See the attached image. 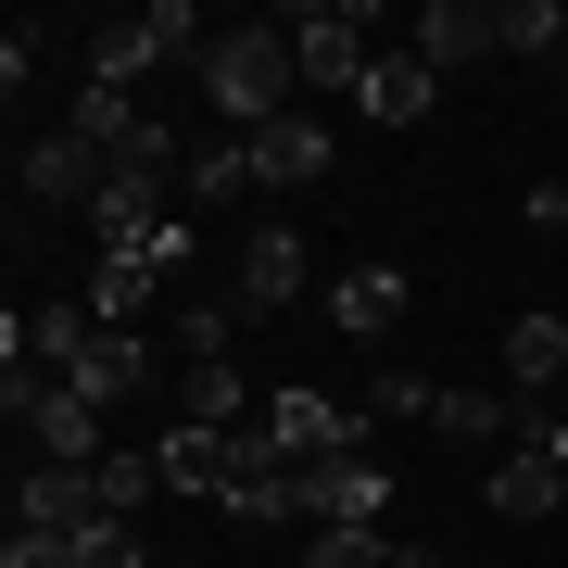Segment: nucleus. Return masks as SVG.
Here are the masks:
<instances>
[{"label": "nucleus", "instance_id": "nucleus-1", "mask_svg": "<svg viewBox=\"0 0 568 568\" xmlns=\"http://www.w3.org/2000/svg\"><path fill=\"white\" fill-rule=\"evenodd\" d=\"M203 89H215L227 140H253V126L304 114V51H291V26L265 13V26H227V39H203Z\"/></svg>", "mask_w": 568, "mask_h": 568}, {"label": "nucleus", "instance_id": "nucleus-2", "mask_svg": "<svg viewBox=\"0 0 568 568\" xmlns=\"http://www.w3.org/2000/svg\"><path fill=\"white\" fill-rule=\"evenodd\" d=\"M0 405L26 429V467H102V405H89L77 379H51V366H0Z\"/></svg>", "mask_w": 568, "mask_h": 568}, {"label": "nucleus", "instance_id": "nucleus-3", "mask_svg": "<svg viewBox=\"0 0 568 568\" xmlns=\"http://www.w3.org/2000/svg\"><path fill=\"white\" fill-rule=\"evenodd\" d=\"M291 51H304V89H366V39H379V0H304V13H278Z\"/></svg>", "mask_w": 568, "mask_h": 568}, {"label": "nucleus", "instance_id": "nucleus-4", "mask_svg": "<svg viewBox=\"0 0 568 568\" xmlns=\"http://www.w3.org/2000/svg\"><path fill=\"white\" fill-rule=\"evenodd\" d=\"M291 493H304V530H379V518H392V467L366 455V443L316 455V467H304Z\"/></svg>", "mask_w": 568, "mask_h": 568}, {"label": "nucleus", "instance_id": "nucleus-5", "mask_svg": "<svg viewBox=\"0 0 568 568\" xmlns=\"http://www.w3.org/2000/svg\"><path fill=\"white\" fill-rule=\"evenodd\" d=\"M178 265H190V227H164V241H140V253H102L77 304L102 316V328H140V316H152V291L178 278Z\"/></svg>", "mask_w": 568, "mask_h": 568}, {"label": "nucleus", "instance_id": "nucleus-6", "mask_svg": "<svg viewBox=\"0 0 568 568\" xmlns=\"http://www.w3.org/2000/svg\"><path fill=\"white\" fill-rule=\"evenodd\" d=\"M227 304H241V316H278V304H304V227H291V215L241 227V265H227Z\"/></svg>", "mask_w": 568, "mask_h": 568}, {"label": "nucleus", "instance_id": "nucleus-7", "mask_svg": "<svg viewBox=\"0 0 568 568\" xmlns=\"http://www.w3.org/2000/svg\"><path fill=\"white\" fill-rule=\"evenodd\" d=\"M190 39H203V13H190V0H152V13H114L102 39H89V77H114V89H126V77H152L164 51H190Z\"/></svg>", "mask_w": 568, "mask_h": 568}, {"label": "nucleus", "instance_id": "nucleus-8", "mask_svg": "<svg viewBox=\"0 0 568 568\" xmlns=\"http://www.w3.org/2000/svg\"><path fill=\"white\" fill-rule=\"evenodd\" d=\"M265 443H278L291 467H316V455H342V443H366V405H328V392H265Z\"/></svg>", "mask_w": 568, "mask_h": 568}, {"label": "nucleus", "instance_id": "nucleus-9", "mask_svg": "<svg viewBox=\"0 0 568 568\" xmlns=\"http://www.w3.org/2000/svg\"><path fill=\"white\" fill-rule=\"evenodd\" d=\"M102 178H114V152H89L77 126L26 140V203H51V215H89V203H102Z\"/></svg>", "mask_w": 568, "mask_h": 568}, {"label": "nucleus", "instance_id": "nucleus-10", "mask_svg": "<svg viewBox=\"0 0 568 568\" xmlns=\"http://www.w3.org/2000/svg\"><path fill=\"white\" fill-rule=\"evenodd\" d=\"M152 455H164V493H203V506H227V480H241V429H203V417H178Z\"/></svg>", "mask_w": 568, "mask_h": 568}, {"label": "nucleus", "instance_id": "nucleus-11", "mask_svg": "<svg viewBox=\"0 0 568 568\" xmlns=\"http://www.w3.org/2000/svg\"><path fill=\"white\" fill-rule=\"evenodd\" d=\"M13 530H63V544H89V530H102V480H89V467H26Z\"/></svg>", "mask_w": 568, "mask_h": 568}, {"label": "nucleus", "instance_id": "nucleus-12", "mask_svg": "<svg viewBox=\"0 0 568 568\" xmlns=\"http://www.w3.org/2000/svg\"><path fill=\"white\" fill-rule=\"evenodd\" d=\"M328 328L342 342H392L405 328V265H342L328 278Z\"/></svg>", "mask_w": 568, "mask_h": 568}, {"label": "nucleus", "instance_id": "nucleus-13", "mask_svg": "<svg viewBox=\"0 0 568 568\" xmlns=\"http://www.w3.org/2000/svg\"><path fill=\"white\" fill-rule=\"evenodd\" d=\"M405 51L429 63V77H455V63H480V51H506V26H493L480 0H429V13L405 26Z\"/></svg>", "mask_w": 568, "mask_h": 568}, {"label": "nucleus", "instance_id": "nucleus-14", "mask_svg": "<svg viewBox=\"0 0 568 568\" xmlns=\"http://www.w3.org/2000/svg\"><path fill=\"white\" fill-rule=\"evenodd\" d=\"M316 178H328V114L253 126V190H316Z\"/></svg>", "mask_w": 568, "mask_h": 568}, {"label": "nucleus", "instance_id": "nucleus-15", "mask_svg": "<svg viewBox=\"0 0 568 568\" xmlns=\"http://www.w3.org/2000/svg\"><path fill=\"white\" fill-rule=\"evenodd\" d=\"M178 417H203V429H253V379H241V354H215V366H178Z\"/></svg>", "mask_w": 568, "mask_h": 568}, {"label": "nucleus", "instance_id": "nucleus-16", "mask_svg": "<svg viewBox=\"0 0 568 568\" xmlns=\"http://www.w3.org/2000/svg\"><path fill=\"white\" fill-rule=\"evenodd\" d=\"M556 379H568V316L530 304V316L506 328V392H556Z\"/></svg>", "mask_w": 568, "mask_h": 568}, {"label": "nucleus", "instance_id": "nucleus-17", "mask_svg": "<svg viewBox=\"0 0 568 568\" xmlns=\"http://www.w3.org/2000/svg\"><path fill=\"white\" fill-rule=\"evenodd\" d=\"M354 102L379 114V126H417L429 102H443V77H429L417 51H379V63H366V89H354Z\"/></svg>", "mask_w": 568, "mask_h": 568}, {"label": "nucleus", "instance_id": "nucleus-18", "mask_svg": "<svg viewBox=\"0 0 568 568\" xmlns=\"http://www.w3.org/2000/svg\"><path fill=\"white\" fill-rule=\"evenodd\" d=\"M63 379H77L89 405H126V392L152 379V342H140V328H102V342H89L77 366H63Z\"/></svg>", "mask_w": 568, "mask_h": 568}, {"label": "nucleus", "instance_id": "nucleus-19", "mask_svg": "<svg viewBox=\"0 0 568 568\" xmlns=\"http://www.w3.org/2000/svg\"><path fill=\"white\" fill-rule=\"evenodd\" d=\"M568 506V467H544V455H506V467H493V518H556Z\"/></svg>", "mask_w": 568, "mask_h": 568}, {"label": "nucleus", "instance_id": "nucleus-20", "mask_svg": "<svg viewBox=\"0 0 568 568\" xmlns=\"http://www.w3.org/2000/svg\"><path fill=\"white\" fill-rule=\"evenodd\" d=\"M429 429H455V443H518V405H506V392H443Z\"/></svg>", "mask_w": 568, "mask_h": 568}, {"label": "nucleus", "instance_id": "nucleus-21", "mask_svg": "<svg viewBox=\"0 0 568 568\" xmlns=\"http://www.w3.org/2000/svg\"><path fill=\"white\" fill-rule=\"evenodd\" d=\"M178 190H190V203H241V190H253V140H215V152H190V164H178Z\"/></svg>", "mask_w": 568, "mask_h": 568}, {"label": "nucleus", "instance_id": "nucleus-22", "mask_svg": "<svg viewBox=\"0 0 568 568\" xmlns=\"http://www.w3.org/2000/svg\"><path fill=\"white\" fill-rule=\"evenodd\" d=\"M63 126H77L89 152H126V140H140V114H126V89H114V77H89V89H77V114H63Z\"/></svg>", "mask_w": 568, "mask_h": 568}, {"label": "nucleus", "instance_id": "nucleus-23", "mask_svg": "<svg viewBox=\"0 0 568 568\" xmlns=\"http://www.w3.org/2000/svg\"><path fill=\"white\" fill-rule=\"evenodd\" d=\"M89 480H102V518H140L152 493H164V455H102Z\"/></svg>", "mask_w": 568, "mask_h": 568}, {"label": "nucleus", "instance_id": "nucleus-24", "mask_svg": "<svg viewBox=\"0 0 568 568\" xmlns=\"http://www.w3.org/2000/svg\"><path fill=\"white\" fill-rule=\"evenodd\" d=\"M493 26H506V51H518V63L568 51V0H506V13H493Z\"/></svg>", "mask_w": 568, "mask_h": 568}, {"label": "nucleus", "instance_id": "nucleus-25", "mask_svg": "<svg viewBox=\"0 0 568 568\" xmlns=\"http://www.w3.org/2000/svg\"><path fill=\"white\" fill-rule=\"evenodd\" d=\"M443 405V392L417 379V366H379V379H366V429H405V417H429Z\"/></svg>", "mask_w": 568, "mask_h": 568}, {"label": "nucleus", "instance_id": "nucleus-26", "mask_svg": "<svg viewBox=\"0 0 568 568\" xmlns=\"http://www.w3.org/2000/svg\"><path fill=\"white\" fill-rule=\"evenodd\" d=\"M304 568H392V530H304Z\"/></svg>", "mask_w": 568, "mask_h": 568}, {"label": "nucleus", "instance_id": "nucleus-27", "mask_svg": "<svg viewBox=\"0 0 568 568\" xmlns=\"http://www.w3.org/2000/svg\"><path fill=\"white\" fill-rule=\"evenodd\" d=\"M77 568H152V544H140V518H102V530H89V544H77Z\"/></svg>", "mask_w": 568, "mask_h": 568}, {"label": "nucleus", "instance_id": "nucleus-28", "mask_svg": "<svg viewBox=\"0 0 568 568\" xmlns=\"http://www.w3.org/2000/svg\"><path fill=\"white\" fill-rule=\"evenodd\" d=\"M227 316H241V304H190L178 316V366H215L227 354Z\"/></svg>", "mask_w": 568, "mask_h": 568}, {"label": "nucleus", "instance_id": "nucleus-29", "mask_svg": "<svg viewBox=\"0 0 568 568\" xmlns=\"http://www.w3.org/2000/svg\"><path fill=\"white\" fill-rule=\"evenodd\" d=\"M0 568H77V544H63V530H13V544H0Z\"/></svg>", "mask_w": 568, "mask_h": 568}, {"label": "nucleus", "instance_id": "nucleus-30", "mask_svg": "<svg viewBox=\"0 0 568 568\" xmlns=\"http://www.w3.org/2000/svg\"><path fill=\"white\" fill-rule=\"evenodd\" d=\"M518 443L544 455V467H568V405H544V417H518Z\"/></svg>", "mask_w": 568, "mask_h": 568}, {"label": "nucleus", "instance_id": "nucleus-31", "mask_svg": "<svg viewBox=\"0 0 568 568\" xmlns=\"http://www.w3.org/2000/svg\"><path fill=\"white\" fill-rule=\"evenodd\" d=\"M530 227H544V241L568 253V190H556V178H544V190H530Z\"/></svg>", "mask_w": 568, "mask_h": 568}, {"label": "nucleus", "instance_id": "nucleus-32", "mask_svg": "<svg viewBox=\"0 0 568 568\" xmlns=\"http://www.w3.org/2000/svg\"><path fill=\"white\" fill-rule=\"evenodd\" d=\"M392 568H455V556L443 544H392Z\"/></svg>", "mask_w": 568, "mask_h": 568}]
</instances>
